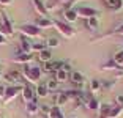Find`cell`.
<instances>
[{"label":"cell","instance_id":"obj_1","mask_svg":"<svg viewBox=\"0 0 123 118\" xmlns=\"http://www.w3.org/2000/svg\"><path fill=\"white\" fill-rule=\"evenodd\" d=\"M21 74H22V77L25 79V80L30 83V85H33V83H38V82H40L41 76H43V69L38 68V66L24 65V68H22Z\"/></svg>","mask_w":123,"mask_h":118},{"label":"cell","instance_id":"obj_2","mask_svg":"<svg viewBox=\"0 0 123 118\" xmlns=\"http://www.w3.org/2000/svg\"><path fill=\"white\" fill-rule=\"evenodd\" d=\"M54 27H55V30H57L62 36H65L66 39L74 38V35H76V30L73 29L69 24H66V22H63V21H54Z\"/></svg>","mask_w":123,"mask_h":118},{"label":"cell","instance_id":"obj_3","mask_svg":"<svg viewBox=\"0 0 123 118\" xmlns=\"http://www.w3.org/2000/svg\"><path fill=\"white\" fill-rule=\"evenodd\" d=\"M21 93H22L21 85H10V87L5 88V94H3V98H2V101H3V104H10L11 101H14Z\"/></svg>","mask_w":123,"mask_h":118},{"label":"cell","instance_id":"obj_4","mask_svg":"<svg viewBox=\"0 0 123 118\" xmlns=\"http://www.w3.org/2000/svg\"><path fill=\"white\" fill-rule=\"evenodd\" d=\"M0 35L5 36L6 39L14 35V27H13V24H11L10 18L6 14L2 16V21H0Z\"/></svg>","mask_w":123,"mask_h":118},{"label":"cell","instance_id":"obj_5","mask_svg":"<svg viewBox=\"0 0 123 118\" xmlns=\"http://www.w3.org/2000/svg\"><path fill=\"white\" fill-rule=\"evenodd\" d=\"M19 32H21L22 36H25V38H38L41 35V30L35 24H22L19 27Z\"/></svg>","mask_w":123,"mask_h":118},{"label":"cell","instance_id":"obj_6","mask_svg":"<svg viewBox=\"0 0 123 118\" xmlns=\"http://www.w3.org/2000/svg\"><path fill=\"white\" fill-rule=\"evenodd\" d=\"M76 11H77V16L82 18L84 21H87V19H90V18H98V16H99L98 10H95V8H92V6H76Z\"/></svg>","mask_w":123,"mask_h":118},{"label":"cell","instance_id":"obj_7","mask_svg":"<svg viewBox=\"0 0 123 118\" xmlns=\"http://www.w3.org/2000/svg\"><path fill=\"white\" fill-rule=\"evenodd\" d=\"M69 82L74 85V88L80 90L84 87V74L79 71H71L69 72Z\"/></svg>","mask_w":123,"mask_h":118},{"label":"cell","instance_id":"obj_8","mask_svg":"<svg viewBox=\"0 0 123 118\" xmlns=\"http://www.w3.org/2000/svg\"><path fill=\"white\" fill-rule=\"evenodd\" d=\"M22 99H24V102H32V101H36V94H35V90H33V87L30 85H24L22 87Z\"/></svg>","mask_w":123,"mask_h":118},{"label":"cell","instance_id":"obj_9","mask_svg":"<svg viewBox=\"0 0 123 118\" xmlns=\"http://www.w3.org/2000/svg\"><path fill=\"white\" fill-rule=\"evenodd\" d=\"M32 5H33V10L40 14V18H47L49 11H47L44 2H41V0H32Z\"/></svg>","mask_w":123,"mask_h":118},{"label":"cell","instance_id":"obj_10","mask_svg":"<svg viewBox=\"0 0 123 118\" xmlns=\"http://www.w3.org/2000/svg\"><path fill=\"white\" fill-rule=\"evenodd\" d=\"M107 36H123V24L118 25V27H115L114 30H111V32H107V33H103V35L96 36V38H92V41H99V39H104V38H107Z\"/></svg>","mask_w":123,"mask_h":118},{"label":"cell","instance_id":"obj_11","mask_svg":"<svg viewBox=\"0 0 123 118\" xmlns=\"http://www.w3.org/2000/svg\"><path fill=\"white\" fill-rule=\"evenodd\" d=\"M63 19H65V22H66V24H69V25H71L73 22H76L77 19H79L76 8H68V10L63 11Z\"/></svg>","mask_w":123,"mask_h":118},{"label":"cell","instance_id":"obj_12","mask_svg":"<svg viewBox=\"0 0 123 118\" xmlns=\"http://www.w3.org/2000/svg\"><path fill=\"white\" fill-rule=\"evenodd\" d=\"M32 60H33L32 54H22V52H19V55H16V57L11 58L13 63H19V65H29Z\"/></svg>","mask_w":123,"mask_h":118},{"label":"cell","instance_id":"obj_13","mask_svg":"<svg viewBox=\"0 0 123 118\" xmlns=\"http://www.w3.org/2000/svg\"><path fill=\"white\" fill-rule=\"evenodd\" d=\"M33 24H35L40 30L54 27V21H52V19H49V18H38V19H35V22H33Z\"/></svg>","mask_w":123,"mask_h":118},{"label":"cell","instance_id":"obj_14","mask_svg":"<svg viewBox=\"0 0 123 118\" xmlns=\"http://www.w3.org/2000/svg\"><path fill=\"white\" fill-rule=\"evenodd\" d=\"M25 112L29 117H35V115L40 113V106L36 101H32V102H27L25 104Z\"/></svg>","mask_w":123,"mask_h":118},{"label":"cell","instance_id":"obj_15","mask_svg":"<svg viewBox=\"0 0 123 118\" xmlns=\"http://www.w3.org/2000/svg\"><path fill=\"white\" fill-rule=\"evenodd\" d=\"M19 50H21L22 54H32V43L29 41V38H25V36H21Z\"/></svg>","mask_w":123,"mask_h":118},{"label":"cell","instance_id":"obj_16","mask_svg":"<svg viewBox=\"0 0 123 118\" xmlns=\"http://www.w3.org/2000/svg\"><path fill=\"white\" fill-rule=\"evenodd\" d=\"M85 27H87L90 32H98L99 29V19L98 18H90L85 21Z\"/></svg>","mask_w":123,"mask_h":118},{"label":"cell","instance_id":"obj_17","mask_svg":"<svg viewBox=\"0 0 123 118\" xmlns=\"http://www.w3.org/2000/svg\"><path fill=\"white\" fill-rule=\"evenodd\" d=\"M21 79H22V74L19 71H14V69L5 74V80L6 82H19Z\"/></svg>","mask_w":123,"mask_h":118},{"label":"cell","instance_id":"obj_18","mask_svg":"<svg viewBox=\"0 0 123 118\" xmlns=\"http://www.w3.org/2000/svg\"><path fill=\"white\" fill-rule=\"evenodd\" d=\"M111 109H112L111 104H101L99 106V110H98V118H109Z\"/></svg>","mask_w":123,"mask_h":118},{"label":"cell","instance_id":"obj_19","mask_svg":"<svg viewBox=\"0 0 123 118\" xmlns=\"http://www.w3.org/2000/svg\"><path fill=\"white\" fill-rule=\"evenodd\" d=\"M54 79L58 83L60 82H66V80H69V72L63 71V69H58L57 72H54Z\"/></svg>","mask_w":123,"mask_h":118},{"label":"cell","instance_id":"obj_20","mask_svg":"<svg viewBox=\"0 0 123 118\" xmlns=\"http://www.w3.org/2000/svg\"><path fill=\"white\" fill-rule=\"evenodd\" d=\"M35 94L38 98H46L47 94H49V90H47L46 83H38V87H36V90H35Z\"/></svg>","mask_w":123,"mask_h":118},{"label":"cell","instance_id":"obj_21","mask_svg":"<svg viewBox=\"0 0 123 118\" xmlns=\"http://www.w3.org/2000/svg\"><path fill=\"white\" fill-rule=\"evenodd\" d=\"M38 60L43 61V63H47V61H52V52L49 49H44L43 52L38 54Z\"/></svg>","mask_w":123,"mask_h":118},{"label":"cell","instance_id":"obj_22","mask_svg":"<svg viewBox=\"0 0 123 118\" xmlns=\"http://www.w3.org/2000/svg\"><path fill=\"white\" fill-rule=\"evenodd\" d=\"M47 118H65V115L62 113V109L58 107V106H52Z\"/></svg>","mask_w":123,"mask_h":118},{"label":"cell","instance_id":"obj_23","mask_svg":"<svg viewBox=\"0 0 123 118\" xmlns=\"http://www.w3.org/2000/svg\"><path fill=\"white\" fill-rule=\"evenodd\" d=\"M111 60H112L114 63L118 66V68H123V49H122V50H117Z\"/></svg>","mask_w":123,"mask_h":118},{"label":"cell","instance_id":"obj_24","mask_svg":"<svg viewBox=\"0 0 123 118\" xmlns=\"http://www.w3.org/2000/svg\"><path fill=\"white\" fill-rule=\"evenodd\" d=\"M63 93L66 94V96H68V99H79L80 96H82V90H66V91H63Z\"/></svg>","mask_w":123,"mask_h":118},{"label":"cell","instance_id":"obj_25","mask_svg":"<svg viewBox=\"0 0 123 118\" xmlns=\"http://www.w3.org/2000/svg\"><path fill=\"white\" fill-rule=\"evenodd\" d=\"M109 10L114 11V13H118L123 10V0H112L111 5H109Z\"/></svg>","mask_w":123,"mask_h":118},{"label":"cell","instance_id":"obj_26","mask_svg":"<svg viewBox=\"0 0 123 118\" xmlns=\"http://www.w3.org/2000/svg\"><path fill=\"white\" fill-rule=\"evenodd\" d=\"M54 101H55V106H58V107H62V106H63V104H66L68 102V96H66L65 93H63V91H62V93H58L57 96L54 98Z\"/></svg>","mask_w":123,"mask_h":118},{"label":"cell","instance_id":"obj_27","mask_svg":"<svg viewBox=\"0 0 123 118\" xmlns=\"http://www.w3.org/2000/svg\"><path fill=\"white\" fill-rule=\"evenodd\" d=\"M123 113V106H112L111 109V113H109V118H118L120 115Z\"/></svg>","mask_w":123,"mask_h":118},{"label":"cell","instance_id":"obj_28","mask_svg":"<svg viewBox=\"0 0 123 118\" xmlns=\"http://www.w3.org/2000/svg\"><path fill=\"white\" fill-rule=\"evenodd\" d=\"M98 91H101V80L93 79V80L90 82V93L92 94H96Z\"/></svg>","mask_w":123,"mask_h":118},{"label":"cell","instance_id":"obj_29","mask_svg":"<svg viewBox=\"0 0 123 118\" xmlns=\"http://www.w3.org/2000/svg\"><path fill=\"white\" fill-rule=\"evenodd\" d=\"M99 69H101V71H106V69H123V68H118L112 60H109V61H106V63H103L101 66H99Z\"/></svg>","mask_w":123,"mask_h":118},{"label":"cell","instance_id":"obj_30","mask_svg":"<svg viewBox=\"0 0 123 118\" xmlns=\"http://www.w3.org/2000/svg\"><path fill=\"white\" fill-rule=\"evenodd\" d=\"M44 49H47L46 43H32V52H43Z\"/></svg>","mask_w":123,"mask_h":118},{"label":"cell","instance_id":"obj_31","mask_svg":"<svg viewBox=\"0 0 123 118\" xmlns=\"http://www.w3.org/2000/svg\"><path fill=\"white\" fill-rule=\"evenodd\" d=\"M44 43H46V46H47V47H58L60 41H58L57 38H54V36H49V38H47Z\"/></svg>","mask_w":123,"mask_h":118},{"label":"cell","instance_id":"obj_32","mask_svg":"<svg viewBox=\"0 0 123 118\" xmlns=\"http://www.w3.org/2000/svg\"><path fill=\"white\" fill-rule=\"evenodd\" d=\"M46 87H47V90H49V91H54V90H57V87H58V82L55 80L54 77H52V79H49V80L46 82Z\"/></svg>","mask_w":123,"mask_h":118},{"label":"cell","instance_id":"obj_33","mask_svg":"<svg viewBox=\"0 0 123 118\" xmlns=\"http://www.w3.org/2000/svg\"><path fill=\"white\" fill-rule=\"evenodd\" d=\"M115 85V80H103L101 82V90H111Z\"/></svg>","mask_w":123,"mask_h":118},{"label":"cell","instance_id":"obj_34","mask_svg":"<svg viewBox=\"0 0 123 118\" xmlns=\"http://www.w3.org/2000/svg\"><path fill=\"white\" fill-rule=\"evenodd\" d=\"M40 112L47 117V115H49V112H51V107H49V106H40Z\"/></svg>","mask_w":123,"mask_h":118},{"label":"cell","instance_id":"obj_35","mask_svg":"<svg viewBox=\"0 0 123 118\" xmlns=\"http://www.w3.org/2000/svg\"><path fill=\"white\" fill-rule=\"evenodd\" d=\"M13 3V0H0V6H10Z\"/></svg>","mask_w":123,"mask_h":118},{"label":"cell","instance_id":"obj_36","mask_svg":"<svg viewBox=\"0 0 123 118\" xmlns=\"http://www.w3.org/2000/svg\"><path fill=\"white\" fill-rule=\"evenodd\" d=\"M115 102H117V106H123V94H118L115 98Z\"/></svg>","mask_w":123,"mask_h":118},{"label":"cell","instance_id":"obj_37","mask_svg":"<svg viewBox=\"0 0 123 118\" xmlns=\"http://www.w3.org/2000/svg\"><path fill=\"white\" fill-rule=\"evenodd\" d=\"M6 44H8V39L5 38V36L0 35V46H6Z\"/></svg>","mask_w":123,"mask_h":118},{"label":"cell","instance_id":"obj_38","mask_svg":"<svg viewBox=\"0 0 123 118\" xmlns=\"http://www.w3.org/2000/svg\"><path fill=\"white\" fill-rule=\"evenodd\" d=\"M68 2H69V0H57V6H58V5H63V6H65Z\"/></svg>","mask_w":123,"mask_h":118},{"label":"cell","instance_id":"obj_39","mask_svg":"<svg viewBox=\"0 0 123 118\" xmlns=\"http://www.w3.org/2000/svg\"><path fill=\"white\" fill-rule=\"evenodd\" d=\"M3 94H5V87L0 85V98H3Z\"/></svg>","mask_w":123,"mask_h":118},{"label":"cell","instance_id":"obj_40","mask_svg":"<svg viewBox=\"0 0 123 118\" xmlns=\"http://www.w3.org/2000/svg\"><path fill=\"white\" fill-rule=\"evenodd\" d=\"M103 2H104V3H106V5H107V6H109V5H111V2H112V0H103Z\"/></svg>","mask_w":123,"mask_h":118},{"label":"cell","instance_id":"obj_41","mask_svg":"<svg viewBox=\"0 0 123 118\" xmlns=\"http://www.w3.org/2000/svg\"><path fill=\"white\" fill-rule=\"evenodd\" d=\"M0 76H2V71H0Z\"/></svg>","mask_w":123,"mask_h":118}]
</instances>
